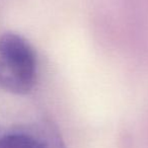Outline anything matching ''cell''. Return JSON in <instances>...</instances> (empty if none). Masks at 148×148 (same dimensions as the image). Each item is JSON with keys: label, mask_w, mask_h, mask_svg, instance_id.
Returning a JSON list of instances; mask_svg holds the SVG:
<instances>
[{"label": "cell", "mask_w": 148, "mask_h": 148, "mask_svg": "<svg viewBox=\"0 0 148 148\" xmlns=\"http://www.w3.org/2000/svg\"><path fill=\"white\" fill-rule=\"evenodd\" d=\"M37 59L32 46L17 34L0 38V87L9 92L25 95L36 83Z\"/></svg>", "instance_id": "obj_1"}, {"label": "cell", "mask_w": 148, "mask_h": 148, "mask_svg": "<svg viewBox=\"0 0 148 148\" xmlns=\"http://www.w3.org/2000/svg\"><path fill=\"white\" fill-rule=\"evenodd\" d=\"M0 148H66V146L54 126L41 123L1 137Z\"/></svg>", "instance_id": "obj_2"}]
</instances>
